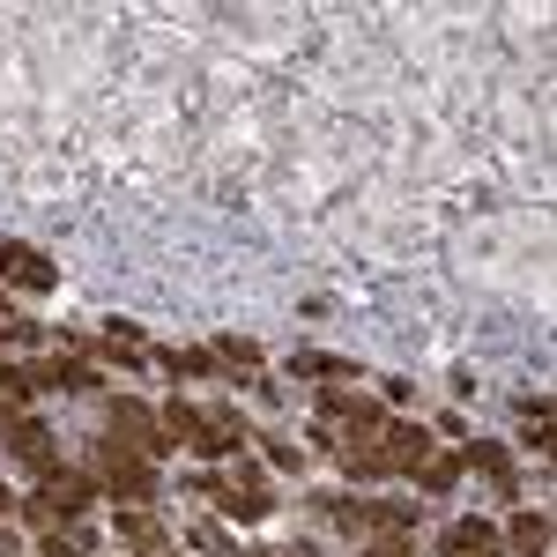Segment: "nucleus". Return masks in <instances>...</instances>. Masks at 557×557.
Segmentation results:
<instances>
[{
    "mask_svg": "<svg viewBox=\"0 0 557 557\" xmlns=\"http://www.w3.org/2000/svg\"><path fill=\"white\" fill-rule=\"evenodd\" d=\"M461 461H469V469H483L491 483H498V491H513V461H506V446H491V438H469V446H461Z\"/></svg>",
    "mask_w": 557,
    "mask_h": 557,
    "instance_id": "9d476101",
    "label": "nucleus"
},
{
    "mask_svg": "<svg viewBox=\"0 0 557 557\" xmlns=\"http://www.w3.org/2000/svg\"><path fill=\"white\" fill-rule=\"evenodd\" d=\"M112 438H120L127 454H141V461H157V454L172 446V438H164V417H157V409H141V401H127V394L112 401Z\"/></svg>",
    "mask_w": 557,
    "mask_h": 557,
    "instance_id": "20e7f679",
    "label": "nucleus"
},
{
    "mask_svg": "<svg viewBox=\"0 0 557 557\" xmlns=\"http://www.w3.org/2000/svg\"><path fill=\"white\" fill-rule=\"evenodd\" d=\"M215 357H231V364H260V349L238 343V335H223V343H215Z\"/></svg>",
    "mask_w": 557,
    "mask_h": 557,
    "instance_id": "a211bd4d",
    "label": "nucleus"
},
{
    "mask_svg": "<svg viewBox=\"0 0 557 557\" xmlns=\"http://www.w3.org/2000/svg\"><path fill=\"white\" fill-rule=\"evenodd\" d=\"M83 506H89V483H83L75 469H52V475H45V491L30 498V506H23V513H30V520L45 528V535H52L60 520L75 528V520H83Z\"/></svg>",
    "mask_w": 557,
    "mask_h": 557,
    "instance_id": "f03ea898",
    "label": "nucleus"
},
{
    "mask_svg": "<svg viewBox=\"0 0 557 557\" xmlns=\"http://www.w3.org/2000/svg\"><path fill=\"white\" fill-rule=\"evenodd\" d=\"M446 557H506V543H498L491 520H454L446 528Z\"/></svg>",
    "mask_w": 557,
    "mask_h": 557,
    "instance_id": "6e6552de",
    "label": "nucleus"
},
{
    "mask_svg": "<svg viewBox=\"0 0 557 557\" xmlns=\"http://www.w3.org/2000/svg\"><path fill=\"white\" fill-rule=\"evenodd\" d=\"M506 543H513L520 557H543L550 550V520L543 513H513V535H506Z\"/></svg>",
    "mask_w": 557,
    "mask_h": 557,
    "instance_id": "f8f14e48",
    "label": "nucleus"
},
{
    "mask_svg": "<svg viewBox=\"0 0 557 557\" xmlns=\"http://www.w3.org/2000/svg\"><path fill=\"white\" fill-rule=\"evenodd\" d=\"M364 557H417V543H409V535H380Z\"/></svg>",
    "mask_w": 557,
    "mask_h": 557,
    "instance_id": "6ab92c4d",
    "label": "nucleus"
},
{
    "mask_svg": "<svg viewBox=\"0 0 557 557\" xmlns=\"http://www.w3.org/2000/svg\"><path fill=\"white\" fill-rule=\"evenodd\" d=\"M45 557H89V543H83V535H60V528H52V535H45Z\"/></svg>",
    "mask_w": 557,
    "mask_h": 557,
    "instance_id": "f3484780",
    "label": "nucleus"
},
{
    "mask_svg": "<svg viewBox=\"0 0 557 557\" xmlns=\"http://www.w3.org/2000/svg\"><path fill=\"white\" fill-rule=\"evenodd\" d=\"M454 475H461V461H438V454H431L424 469H417V483H424V491H454Z\"/></svg>",
    "mask_w": 557,
    "mask_h": 557,
    "instance_id": "4468645a",
    "label": "nucleus"
},
{
    "mask_svg": "<svg viewBox=\"0 0 557 557\" xmlns=\"http://www.w3.org/2000/svg\"><path fill=\"white\" fill-rule=\"evenodd\" d=\"M260 557H275V550H260Z\"/></svg>",
    "mask_w": 557,
    "mask_h": 557,
    "instance_id": "412c9836",
    "label": "nucleus"
},
{
    "mask_svg": "<svg viewBox=\"0 0 557 557\" xmlns=\"http://www.w3.org/2000/svg\"><path fill=\"white\" fill-rule=\"evenodd\" d=\"M194 543H201L209 557H246L238 543H231V535H223V528H215V520H201V528H194Z\"/></svg>",
    "mask_w": 557,
    "mask_h": 557,
    "instance_id": "2eb2a0df",
    "label": "nucleus"
},
{
    "mask_svg": "<svg viewBox=\"0 0 557 557\" xmlns=\"http://www.w3.org/2000/svg\"><path fill=\"white\" fill-rule=\"evenodd\" d=\"M97 475H104V491H112V498H157L149 461H141V454H127L120 438H104V446H97Z\"/></svg>",
    "mask_w": 557,
    "mask_h": 557,
    "instance_id": "7ed1b4c3",
    "label": "nucleus"
},
{
    "mask_svg": "<svg viewBox=\"0 0 557 557\" xmlns=\"http://www.w3.org/2000/svg\"><path fill=\"white\" fill-rule=\"evenodd\" d=\"M30 386H52V394H89L97 372L75 364V357H52V364H30Z\"/></svg>",
    "mask_w": 557,
    "mask_h": 557,
    "instance_id": "1a4fd4ad",
    "label": "nucleus"
},
{
    "mask_svg": "<svg viewBox=\"0 0 557 557\" xmlns=\"http://www.w3.org/2000/svg\"><path fill=\"white\" fill-rule=\"evenodd\" d=\"M290 372H305V380H327V386L357 380V364H343V357H320V349H298V357H290Z\"/></svg>",
    "mask_w": 557,
    "mask_h": 557,
    "instance_id": "9b49d317",
    "label": "nucleus"
},
{
    "mask_svg": "<svg viewBox=\"0 0 557 557\" xmlns=\"http://www.w3.org/2000/svg\"><path fill=\"white\" fill-rule=\"evenodd\" d=\"M164 364H172V372H194V380H209V372H215L209 349H164Z\"/></svg>",
    "mask_w": 557,
    "mask_h": 557,
    "instance_id": "ddd939ff",
    "label": "nucleus"
},
{
    "mask_svg": "<svg viewBox=\"0 0 557 557\" xmlns=\"http://www.w3.org/2000/svg\"><path fill=\"white\" fill-rule=\"evenodd\" d=\"M8 454H15L23 469H38V475L60 469V454H52V431L30 424V417H15V424H8Z\"/></svg>",
    "mask_w": 557,
    "mask_h": 557,
    "instance_id": "423d86ee",
    "label": "nucleus"
},
{
    "mask_svg": "<svg viewBox=\"0 0 557 557\" xmlns=\"http://www.w3.org/2000/svg\"><path fill=\"white\" fill-rule=\"evenodd\" d=\"M45 327L38 320H8V312H0V349H23V343H38Z\"/></svg>",
    "mask_w": 557,
    "mask_h": 557,
    "instance_id": "dca6fc26",
    "label": "nucleus"
},
{
    "mask_svg": "<svg viewBox=\"0 0 557 557\" xmlns=\"http://www.w3.org/2000/svg\"><path fill=\"white\" fill-rule=\"evenodd\" d=\"M164 438L172 446H194V454H246V424L223 417V409H194V401H172L164 409Z\"/></svg>",
    "mask_w": 557,
    "mask_h": 557,
    "instance_id": "f257e3e1",
    "label": "nucleus"
},
{
    "mask_svg": "<svg viewBox=\"0 0 557 557\" xmlns=\"http://www.w3.org/2000/svg\"><path fill=\"white\" fill-rule=\"evenodd\" d=\"M0 275H8L15 290H30V298L60 290V268H52L38 246H23V238H0Z\"/></svg>",
    "mask_w": 557,
    "mask_h": 557,
    "instance_id": "39448f33",
    "label": "nucleus"
},
{
    "mask_svg": "<svg viewBox=\"0 0 557 557\" xmlns=\"http://www.w3.org/2000/svg\"><path fill=\"white\" fill-rule=\"evenodd\" d=\"M0 557H15V550H0Z\"/></svg>",
    "mask_w": 557,
    "mask_h": 557,
    "instance_id": "aec40b11",
    "label": "nucleus"
},
{
    "mask_svg": "<svg viewBox=\"0 0 557 557\" xmlns=\"http://www.w3.org/2000/svg\"><path fill=\"white\" fill-rule=\"evenodd\" d=\"M120 543H127L134 557H172V535H164V520L149 513V506H127V513H120Z\"/></svg>",
    "mask_w": 557,
    "mask_h": 557,
    "instance_id": "0eeeda50",
    "label": "nucleus"
}]
</instances>
